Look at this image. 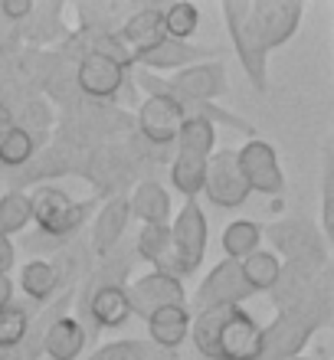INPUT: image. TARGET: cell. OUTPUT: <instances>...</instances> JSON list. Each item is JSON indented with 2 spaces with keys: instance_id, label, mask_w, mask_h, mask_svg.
<instances>
[{
  "instance_id": "8",
  "label": "cell",
  "mask_w": 334,
  "mask_h": 360,
  "mask_svg": "<svg viewBox=\"0 0 334 360\" xmlns=\"http://www.w3.org/2000/svg\"><path fill=\"white\" fill-rule=\"evenodd\" d=\"M252 288H249L243 266L233 262V259H223L210 269V275H203V282L197 285V295H193V304L197 311H207V308H243Z\"/></svg>"
},
{
  "instance_id": "14",
  "label": "cell",
  "mask_w": 334,
  "mask_h": 360,
  "mask_svg": "<svg viewBox=\"0 0 334 360\" xmlns=\"http://www.w3.org/2000/svg\"><path fill=\"white\" fill-rule=\"evenodd\" d=\"M118 39H122V46L128 49V56H131V66L134 59L144 56V53H151L158 49L167 39V27H164V7H134L124 23L118 27Z\"/></svg>"
},
{
  "instance_id": "7",
  "label": "cell",
  "mask_w": 334,
  "mask_h": 360,
  "mask_svg": "<svg viewBox=\"0 0 334 360\" xmlns=\"http://www.w3.org/2000/svg\"><path fill=\"white\" fill-rule=\"evenodd\" d=\"M131 66H124L105 53H86L76 66V89L92 102H118Z\"/></svg>"
},
{
  "instance_id": "30",
  "label": "cell",
  "mask_w": 334,
  "mask_h": 360,
  "mask_svg": "<svg viewBox=\"0 0 334 360\" xmlns=\"http://www.w3.org/2000/svg\"><path fill=\"white\" fill-rule=\"evenodd\" d=\"M321 236L334 249V148L321 154Z\"/></svg>"
},
{
  "instance_id": "25",
  "label": "cell",
  "mask_w": 334,
  "mask_h": 360,
  "mask_svg": "<svg viewBox=\"0 0 334 360\" xmlns=\"http://www.w3.org/2000/svg\"><path fill=\"white\" fill-rule=\"evenodd\" d=\"M171 184L184 200H197L207 184V158L193 154H177L171 161Z\"/></svg>"
},
{
  "instance_id": "2",
  "label": "cell",
  "mask_w": 334,
  "mask_h": 360,
  "mask_svg": "<svg viewBox=\"0 0 334 360\" xmlns=\"http://www.w3.org/2000/svg\"><path fill=\"white\" fill-rule=\"evenodd\" d=\"M30 210H33V223H37L39 236H53L56 243H66L72 233L82 229L92 203L89 200L79 203L63 187L39 184V187L30 190Z\"/></svg>"
},
{
  "instance_id": "15",
  "label": "cell",
  "mask_w": 334,
  "mask_h": 360,
  "mask_svg": "<svg viewBox=\"0 0 334 360\" xmlns=\"http://www.w3.org/2000/svg\"><path fill=\"white\" fill-rule=\"evenodd\" d=\"M128 219H131L128 197H108L105 203H102V210H98L96 219H92V252H96L98 259H108L115 249L122 246Z\"/></svg>"
},
{
  "instance_id": "9",
  "label": "cell",
  "mask_w": 334,
  "mask_h": 360,
  "mask_svg": "<svg viewBox=\"0 0 334 360\" xmlns=\"http://www.w3.org/2000/svg\"><path fill=\"white\" fill-rule=\"evenodd\" d=\"M236 158H239V171H243L252 193H262V197H282L285 193V174H282L276 148L269 141L249 138L236 151Z\"/></svg>"
},
{
  "instance_id": "37",
  "label": "cell",
  "mask_w": 334,
  "mask_h": 360,
  "mask_svg": "<svg viewBox=\"0 0 334 360\" xmlns=\"http://www.w3.org/2000/svg\"><path fill=\"white\" fill-rule=\"evenodd\" d=\"M0 360H23L20 357V347L17 351H0Z\"/></svg>"
},
{
  "instance_id": "16",
  "label": "cell",
  "mask_w": 334,
  "mask_h": 360,
  "mask_svg": "<svg viewBox=\"0 0 334 360\" xmlns=\"http://www.w3.org/2000/svg\"><path fill=\"white\" fill-rule=\"evenodd\" d=\"M86 314L96 328H122L131 318L128 285H89L86 288Z\"/></svg>"
},
{
  "instance_id": "31",
  "label": "cell",
  "mask_w": 334,
  "mask_h": 360,
  "mask_svg": "<svg viewBox=\"0 0 334 360\" xmlns=\"http://www.w3.org/2000/svg\"><path fill=\"white\" fill-rule=\"evenodd\" d=\"M164 27H167L171 39L191 43L197 27H200V10L193 4H171V7H164Z\"/></svg>"
},
{
  "instance_id": "11",
  "label": "cell",
  "mask_w": 334,
  "mask_h": 360,
  "mask_svg": "<svg viewBox=\"0 0 334 360\" xmlns=\"http://www.w3.org/2000/svg\"><path fill=\"white\" fill-rule=\"evenodd\" d=\"M321 324L305 311V308H292V311H278V318L266 328V344H262V360H295L308 338L318 331Z\"/></svg>"
},
{
  "instance_id": "3",
  "label": "cell",
  "mask_w": 334,
  "mask_h": 360,
  "mask_svg": "<svg viewBox=\"0 0 334 360\" xmlns=\"http://www.w3.org/2000/svg\"><path fill=\"white\" fill-rule=\"evenodd\" d=\"M223 23H226V33L236 46L239 66L249 76L256 92H266L269 89V53L259 43L256 30H252V20H249V0H223L220 4Z\"/></svg>"
},
{
  "instance_id": "34",
  "label": "cell",
  "mask_w": 334,
  "mask_h": 360,
  "mask_svg": "<svg viewBox=\"0 0 334 360\" xmlns=\"http://www.w3.org/2000/svg\"><path fill=\"white\" fill-rule=\"evenodd\" d=\"M13 266H17V249L7 236H0V275H10Z\"/></svg>"
},
{
  "instance_id": "28",
  "label": "cell",
  "mask_w": 334,
  "mask_h": 360,
  "mask_svg": "<svg viewBox=\"0 0 334 360\" xmlns=\"http://www.w3.org/2000/svg\"><path fill=\"white\" fill-rule=\"evenodd\" d=\"M33 223V210H30V193L23 190H7L0 193V236H13Z\"/></svg>"
},
{
  "instance_id": "4",
  "label": "cell",
  "mask_w": 334,
  "mask_h": 360,
  "mask_svg": "<svg viewBox=\"0 0 334 360\" xmlns=\"http://www.w3.org/2000/svg\"><path fill=\"white\" fill-rule=\"evenodd\" d=\"M305 17V4L298 0H249V20L266 53L285 46L298 33Z\"/></svg>"
},
{
  "instance_id": "20",
  "label": "cell",
  "mask_w": 334,
  "mask_h": 360,
  "mask_svg": "<svg viewBox=\"0 0 334 360\" xmlns=\"http://www.w3.org/2000/svg\"><path fill=\"white\" fill-rule=\"evenodd\" d=\"M134 252L141 259H148L154 266V272L174 275L184 282L181 262H177V252H174V239H171V226H141L138 239H134Z\"/></svg>"
},
{
  "instance_id": "21",
  "label": "cell",
  "mask_w": 334,
  "mask_h": 360,
  "mask_svg": "<svg viewBox=\"0 0 334 360\" xmlns=\"http://www.w3.org/2000/svg\"><path fill=\"white\" fill-rule=\"evenodd\" d=\"M89 344V328L79 321L76 314H63L49 324L46 338H43V354L53 360H79V354Z\"/></svg>"
},
{
  "instance_id": "33",
  "label": "cell",
  "mask_w": 334,
  "mask_h": 360,
  "mask_svg": "<svg viewBox=\"0 0 334 360\" xmlns=\"http://www.w3.org/2000/svg\"><path fill=\"white\" fill-rule=\"evenodd\" d=\"M33 7H37L33 0H4L0 4V17L7 20V23H27Z\"/></svg>"
},
{
  "instance_id": "22",
  "label": "cell",
  "mask_w": 334,
  "mask_h": 360,
  "mask_svg": "<svg viewBox=\"0 0 334 360\" xmlns=\"http://www.w3.org/2000/svg\"><path fill=\"white\" fill-rule=\"evenodd\" d=\"M59 288H63V266L53 259H30L27 266L20 269V292L33 302H53Z\"/></svg>"
},
{
  "instance_id": "17",
  "label": "cell",
  "mask_w": 334,
  "mask_h": 360,
  "mask_svg": "<svg viewBox=\"0 0 334 360\" xmlns=\"http://www.w3.org/2000/svg\"><path fill=\"white\" fill-rule=\"evenodd\" d=\"M207 59H210V49L207 46H193V43H181V39L167 37L158 49L134 59V66L154 76V72H181V69L207 63Z\"/></svg>"
},
{
  "instance_id": "13",
  "label": "cell",
  "mask_w": 334,
  "mask_h": 360,
  "mask_svg": "<svg viewBox=\"0 0 334 360\" xmlns=\"http://www.w3.org/2000/svg\"><path fill=\"white\" fill-rule=\"evenodd\" d=\"M128 302H131V314L138 318H151L154 311L161 308H174V304H187V292H184V282L174 278V275L164 272H148L141 275L138 282L128 285Z\"/></svg>"
},
{
  "instance_id": "36",
  "label": "cell",
  "mask_w": 334,
  "mask_h": 360,
  "mask_svg": "<svg viewBox=\"0 0 334 360\" xmlns=\"http://www.w3.org/2000/svg\"><path fill=\"white\" fill-rule=\"evenodd\" d=\"M13 304V282H10V275H0V308H7Z\"/></svg>"
},
{
  "instance_id": "10",
  "label": "cell",
  "mask_w": 334,
  "mask_h": 360,
  "mask_svg": "<svg viewBox=\"0 0 334 360\" xmlns=\"http://www.w3.org/2000/svg\"><path fill=\"white\" fill-rule=\"evenodd\" d=\"M249 184L239 171L236 151H213L207 161V184H203V197L220 210H239L249 200Z\"/></svg>"
},
{
  "instance_id": "18",
  "label": "cell",
  "mask_w": 334,
  "mask_h": 360,
  "mask_svg": "<svg viewBox=\"0 0 334 360\" xmlns=\"http://www.w3.org/2000/svg\"><path fill=\"white\" fill-rule=\"evenodd\" d=\"M128 207H131V217L141 226H171V219H174L171 193L164 190L161 180H154V177L138 180V187L128 197Z\"/></svg>"
},
{
  "instance_id": "29",
  "label": "cell",
  "mask_w": 334,
  "mask_h": 360,
  "mask_svg": "<svg viewBox=\"0 0 334 360\" xmlns=\"http://www.w3.org/2000/svg\"><path fill=\"white\" fill-rule=\"evenodd\" d=\"M30 328H33V314L23 304H7L0 308V351H17L27 341Z\"/></svg>"
},
{
  "instance_id": "26",
  "label": "cell",
  "mask_w": 334,
  "mask_h": 360,
  "mask_svg": "<svg viewBox=\"0 0 334 360\" xmlns=\"http://www.w3.org/2000/svg\"><path fill=\"white\" fill-rule=\"evenodd\" d=\"M239 266H243V275H246L252 295L272 292L278 285V278H282V259H278L276 252H269V249H259L256 256H249L246 262H239Z\"/></svg>"
},
{
  "instance_id": "27",
  "label": "cell",
  "mask_w": 334,
  "mask_h": 360,
  "mask_svg": "<svg viewBox=\"0 0 334 360\" xmlns=\"http://www.w3.org/2000/svg\"><path fill=\"white\" fill-rule=\"evenodd\" d=\"M37 158V138L13 124L4 138H0V167H10V171H23L30 161Z\"/></svg>"
},
{
  "instance_id": "1",
  "label": "cell",
  "mask_w": 334,
  "mask_h": 360,
  "mask_svg": "<svg viewBox=\"0 0 334 360\" xmlns=\"http://www.w3.org/2000/svg\"><path fill=\"white\" fill-rule=\"evenodd\" d=\"M266 236L272 239L276 256L282 259L285 269H295L302 275H318L321 269H328L325 236L308 219H302V217L278 219V223H272L266 229Z\"/></svg>"
},
{
  "instance_id": "19",
  "label": "cell",
  "mask_w": 334,
  "mask_h": 360,
  "mask_svg": "<svg viewBox=\"0 0 334 360\" xmlns=\"http://www.w3.org/2000/svg\"><path fill=\"white\" fill-rule=\"evenodd\" d=\"M193 314L187 304H174V308H161L148 318V338L158 351L174 354L187 338H191Z\"/></svg>"
},
{
  "instance_id": "12",
  "label": "cell",
  "mask_w": 334,
  "mask_h": 360,
  "mask_svg": "<svg viewBox=\"0 0 334 360\" xmlns=\"http://www.w3.org/2000/svg\"><path fill=\"white\" fill-rule=\"evenodd\" d=\"M262 344H266V328L246 308H229L217 338L220 360H262Z\"/></svg>"
},
{
  "instance_id": "35",
  "label": "cell",
  "mask_w": 334,
  "mask_h": 360,
  "mask_svg": "<svg viewBox=\"0 0 334 360\" xmlns=\"http://www.w3.org/2000/svg\"><path fill=\"white\" fill-rule=\"evenodd\" d=\"M13 124H17V112L10 108L7 98H0V138H4V134H7Z\"/></svg>"
},
{
  "instance_id": "6",
  "label": "cell",
  "mask_w": 334,
  "mask_h": 360,
  "mask_svg": "<svg viewBox=\"0 0 334 360\" xmlns=\"http://www.w3.org/2000/svg\"><path fill=\"white\" fill-rule=\"evenodd\" d=\"M184 122H187V108H184L174 95H148L138 108V134L151 144L154 151H164L177 144Z\"/></svg>"
},
{
  "instance_id": "5",
  "label": "cell",
  "mask_w": 334,
  "mask_h": 360,
  "mask_svg": "<svg viewBox=\"0 0 334 360\" xmlns=\"http://www.w3.org/2000/svg\"><path fill=\"white\" fill-rule=\"evenodd\" d=\"M171 239H174V252L181 262L184 278L193 275L203 266L207 256V243H210V226H207V213L197 200H184V207L174 213L171 219Z\"/></svg>"
},
{
  "instance_id": "24",
  "label": "cell",
  "mask_w": 334,
  "mask_h": 360,
  "mask_svg": "<svg viewBox=\"0 0 334 360\" xmlns=\"http://www.w3.org/2000/svg\"><path fill=\"white\" fill-rule=\"evenodd\" d=\"M217 151V124H210L200 115H187L181 134H177V154H193V158H207Z\"/></svg>"
},
{
  "instance_id": "32",
  "label": "cell",
  "mask_w": 334,
  "mask_h": 360,
  "mask_svg": "<svg viewBox=\"0 0 334 360\" xmlns=\"http://www.w3.org/2000/svg\"><path fill=\"white\" fill-rule=\"evenodd\" d=\"M86 360H148L144 347L138 341H112L105 347H98L96 354H89Z\"/></svg>"
},
{
  "instance_id": "23",
  "label": "cell",
  "mask_w": 334,
  "mask_h": 360,
  "mask_svg": "<svg viewBox=\"0 0 334 360\" xmlns=\"http://www.w3.org/2000/svg\"><path fill=\"white\" fill-rule=\"evenodd\" d=\"M223 252L233 262H246L249 256H256L262 249V226L252 223V219H233L226 229H223Z\"/></svg>"
}]
</instances>
